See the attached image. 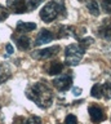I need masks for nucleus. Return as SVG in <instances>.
<instances>
[{
	"mask_svg": "<svg viewBox=\"0 0 111 124\" xmlns=\"http://www.w3.org/2000/svg\"><path fill=\"white\" fill-rule=\"evenodd\" d=\"M9 17V12L7 8H4L3 5H0V22H3L4 19H7Z\"/></svg>",
	"mask_w": 111,
	"mask_h": 124,
	"instance_id": "a211bd4d",
	"label": "nucleus"
},
{
	"mask_svg": "<svg viewBox=\"0 0 111 124\" xmlns=\"http://www.w3.org/2000/svg\"><path fill=\"white\" fill-rule=\"evenodd\" d=\"M98 35L103 39H111V30L105 29V27H101V29L98 30Z\"/></svg>",
	"mask_w": 111,
	"mask_h": 124,
	"instance_id": "f3484780",
	"label": "nucleus"
},
{
	"mask_svg": "<svg viewBox=\"0 0 111 124\" xmlns=\"http://www.w3.org/2000/svg\"><path fill=\"white\" fill-rule=\"evenodd\" d=\"M79 1H84V0H79Z\"/></svg>",
	"mask_w": 111,
	"mask_h": 124,
	"instance_id": "bb28decb",
	"label": "nucleus"
},
{
	"mask_svg": "<svg viewBox=\"0 0 111 124\" xmlns=\"http://www.w3.org/2000/svg\"><path fill=\"white\" fill-rule=\"evenodd\" d=\"M58 50H59V46L58 45H54V46H49V48H45V49H39V50H35L32 53V57L35 60H49V58H53L58 54Z\"/></svg>",
	"mask_w": 111,
	"mask_h": 124,
	"instance_id": "20e7f679",
	"label": "nucleus"
},
{
	"mask_svg": "<svg viewBox=\"0 0 111 124\" xmlns=\"http://www.w3.org/2000/svg\"><path fill=\"white\" fill-rule=\"evenodd\" d=\"M92 43H93V39H92V38H83V39H80V44L84 45L85 48L88 45H90Z\"/></svg>",
	"mask_w": 111,
	"mask_h": 124,
	"instance_id": "4be33fe9",
	"label": "nucleus"
},
{
	"mask_svg": "<svg viewBox=\"0 0 111 124\" xmlns=\"http://www.w3.org/2000/svg\"><path fill=\"white\" fill-rule=\"evenodd\" d=\"M87 9L89 10V13L92 16H98L99 14V5H98L97 0H89L87 3Z\"/></svg>",
	"mask_w": 111,
	"mask_h": 124,
	"instance_id": "ddd939ff",
	"label": "nucleus"
},
{
	"mask_svg": "<svg viewBox=\"0 0 111 124\" xmlns=\"http://www.w3.org/2000/svg\"><path fill=\"white\" fill-rule=\"evenodd\" d=\"M85 46L79 44H70L65 49V61L68 66H76L81 61V58L85 53Z\"/></svg>",
	"mask_w": 111,
	"mask_h": 124,
	"instance_id": "7ed1b4c3",
	"label": "nucleus"
},
{
	"mask_svg": "<svg viewBox=\"0 0 111 124\" xmlns=\"http://www.w3.org/2000/svg\"><path fill=\"white\" fill-rule=\"evenodd\" d=\"M102 27L111 30V18H105V19H102Z\"/></svg>",
	"mask_w": 111,
	"mask_h": 124,
	"instance_id": "5701e85b",
	"label": "nucleus"
},
{
	"mask_svg": "<svg viewBox=\"0 0 111 124\" xmlns=\"http://www.w3.org/2000/svg\"><path fill=\"white\" fill-rule=\"evenodd\" d=\"M102 96L106 100H111V83H105L102 85Z\"/></svg>",
	"mask_w": 111,
	"mask_h": 124,
	"instance_id": "dca6fc26",
	"label": "nucleus"
},
{
	"mask_svg": "<svg viewBox=\"0 0 111 124\" xmlns=\"http://www.w3.org/2000/svg\"><path fill=\"white\" fill-rule=\"evenodd\" d=\"M90 94L93 98H101L102 97V85L101 84H94L93 87H92Z\"/></svg>",
	"mask_w": 111,
	"mask_h": 124,
	"instance_id": "4468645a",
	"label": "nucleus"
},
{
	"mask_svg": "<svg viewBox=\"0 0 111 124\" xmlns=\"http://www.w3.org/2000/svg\"><path fill=\"white\" fill-rule=\"evenodd\" d=\"M5 48H7V53H8V54H12V53L14 52L13 46L10 45V44H7V46H5Z\"/></svg>",
	"mask_w": 111,
	"mask_h": 124,
	"instance_id": "393cba45",
	"label": "nucleus"
},
{
	"mask_svg": "<svg viewBox=\"0 0 111 124\" xmlns=\"http://www.w3.org/2000/svg\"><path fill=\"white\" fill-rule=\"evenodd\" d=\"M80 92H81V89H80V88H74V89H72V93H74V96H79Z\"/></svg>",
	"mask_w": 111,
	"mask_h": 124,
	"instance_id": "a878e982",
	"label": "nucleus"
},
{
	"mask_svg": "<svg viewBox=\"0 0 111 124\" xmlns=\"http://www.w3.org/2000/svg\"><path fill=\"white\" fill-rule=\"evenodd\" d=\"M35 29H36V23L20 21V22L17 23L16 31H17L18 34H25V32H30V31H34Z\"/></svg>",
	"mask_w": 111,
	"mask_h": 124,
	"instance_id": "9d476101",
	"label": "nucleus"
},
{
	"mask_svg": "<svg viewBox=\"0 0 111 124\" xmlns=\"http://www.w3.org/2000/svg\"><path fill=\"white\" fill-rule=\"evenodd\" d=\"M10 76H12V69H10V66L8 63H5V62H1L0 63V84L7 81Z\"/></svg>",
	"mask_w": 111,
	"mask_h": 124,
	"instance_id": "1a4fd4ad",
	"label": "nucleus"
},
{
	"mask_svg": "<svg viewBox=\"0 0 111 124\" xmlns=\"http://www.w3.org/2000/svg\"><path fill=\"white\" fill-rule=\"evenodd\" d=\"M65 14H66V8H65L63 0H53V1H49L40 10V18L47 23H51L57 17L65 16Z\"/></svg>",
	"mask_w": 111,
	"mask_h": 124,
	"instance_id": "f03ea898",
	"label": "nucleus"
},
{
	"mask_svg": "<svg viewBox=\"0 0 111 124\" xmlns=\"http://www.w3.org/2000/svg\"><path fill=\"white\" fill-rule=\"evenodd\" d=\"M13 124H26V120L23 116H16L13 120Z\"/></svg>",
	"mask_w": 111,
	"mask_h": 124,
	"instance_id": "b1692460",
	"label": "nucleus"
},
{
	"mask_svg": "<svg viewBox=\"0 0 111 124\" xmlns=\"http://www.w3.org/2000/svg\"><path fill=\"white\" fill-rule=\"evenodd\" d=\"M63 71V63H61L58 61H54V62H51L48 67V74L49 75H58Z\"/></svg>",
	"mask_w": 111,
	"mask_h": 124,
	"instance_id": "f8f14e48",
	"label": "nucleus"
},
{
	"mask_svg": "<svg viewBox=\"0 0 111 124\" xmlns=\"http://www.w3.org/2000/svg\"><path fill=\"white\" fill-rule=\"evenodd\" d=\"M8 8L13 13L22 14L27 12V7H26V0H8Z\"/></svg>",
	"mask_w": 111,
	"mask_h": 124,
	"instance_id": "0eeeda50",
	"label": "nucleus"
},
{
	"mask_svg": "<svg viewBox=\"0 0 111 124\" xmlns=\"http://www.w3.org/2000/svg\"><path fill=\"white\" fill-rule=\"evenodd\" d=\"M13 39L16 41V45L18 46V49L21 50H26L30 48V39L25 35H21V36H14L13 35Z\"/></svg>",
	"mask_w": 111,
	"mask_h": 124,
	"instance_id": "9b49d317",
	"label": "nucleus"
},
{
	"mask_svg": "<svg viewBox=\"0 0 111 124\" xmlns=\"http://www.w3.org/2000/svg\"><path fill=\"white\" fill-rule=\"evenodd\" d=\"M65 124H78V119H76V116L75 115H67L66 116V119H65Z\"/></svg>",
	"mask_w": 111,
	"mask_h": 124,
	"instance_id": "412c9836",
	"label": "nucleus"
},
{
	"mask_svg": "<svg viewBox=\"0 0 111 124\" xmlns=\"http://www.w3.org/2000/svg\"><path fill=\"white\" fill-rule=\"evenodd\" d=\"M26 124H43V120L39 116H31L26 120Z\"/></svg>",
	"mask_w": 111,
	"mask_h": 124,
	"instance_id": "aec40b11",
	"label": "nucleus"
},
{
	"mask_svg": "<svg viewBox=\"0 0 111 124\" xmlns=\"http://www.w3.org/2000/svg\"><path fill=\"white\" fill-rule=\"evenodd\" d=\"M102 9L107 14H111V0H102Z\"/></svg>",
	"mask_w": 111,
	"mask_h": 124,
	"instance_id": "6ab92c4d",
	"label": "nucleus"
},
{
	"mask_svg": "<svg viewBox=\"0 0 111 124\" xmlns=\"http://www.w3.org/2000/svg\"><path fill=\"white\" fill-rule=\"evenodd\" d=\"M53 39H54V35L52 34V31L43 29L39 34H37V36H36V39H35V41H34V45H35V46L44 45V44H47V43L52 41Z\"/></svg>",
	"mask_w": 111,
	"mask_h": 124,
	"instance_id": "423d86ee",
	"label": "nucleus"
},
{
	"mask_svg": "<svg viewBox=\"0 0 111 124\" xmlns=\"http://www.w3.org/2000/svg\"><path fill=\"white\" fill-rule=\"evenodd\" d=\"M26 96L40 108H48L53 102V93L51 88L44 83H35L30 85L26 89Z\"/></svg>",
	"mask_w": 111,
	"mask_h": 124,
	"instance_id": "f257e3e1",
	"label": "nucleus"
},
{
	"mask_svg": "<svg viewBox=\"0 0 111 124\" xmlns=\"http://www.w3.org/2000/svg\"><path fill=\"white\" fill-rule=\"evenodd\" d=\"M71 84H72V79L70 75H62V76H58L53 80V85L56 87V89H58L61 92H65L67 89H70Z\"/></svg>",
	"mask_w": 111,
	"mask_h": 124,
	"instance_id": "39448f33",
	"label": "nucleus"
},
{
	"mask_svg": "<svg viewBox=\"0 0 111 124\" xmlns=\"http://www.w3.org/2000/svg\"><path fill=\"white\" fill-rule=\"evenodd\" d=\"M89 116L93 123H101L105 119V114H103L102 108L98 106H90L89 107Z\"/></svg>",
	"mask_w": 111,
	"mask_h": 124,
	"instance_id": "6e6552de",
	"label": "nucleus"
},
{
	"mask_svg": "<svg viewBox=\"0 0 111 124\" xmlns=\"http://www.w3.org/2000/svg\"><path fill=\"white\" fill-rule=\"evenodd\" d=\"M44 0H26V7H27V12L36 9L37 7L43 3Z\"/></svg>",
	"mask_w": 111,
	"mask_h": 124,
	"instance_id": "2eb2a0df",
	"label": "nucleus"
}]
</instances>
